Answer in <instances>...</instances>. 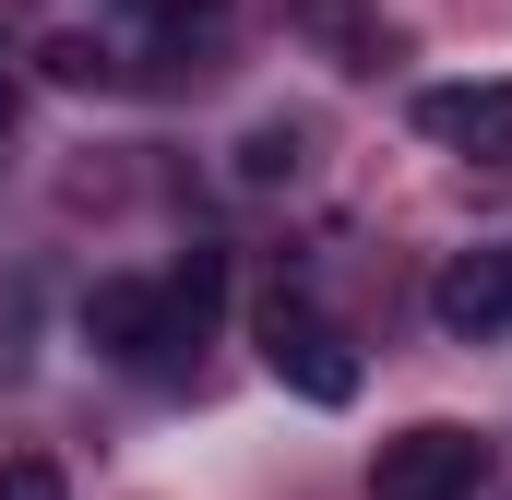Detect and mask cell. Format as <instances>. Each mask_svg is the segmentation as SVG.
<instances>
[{"mask_svg":"<svg viewBox=\"0 0 512 500\" xmlns=\"http://www.w3.org/2000/svg\"><path fill=\"white\" fill-rule=\"evenodd\" d=\"M251 334H262V370L286 381L298 405H358V346H346V334H334L298 286H274V298H262Z\"/></svg>","mask_w":512,"mask_h":500,"instance_id":"1","label":"cell"},{"mask_svg":"<svg viewBox=\"0 0 512 500\" xmlns=\"http://www.w3.org/2000/svg\"><path fill=\"white\" fill-rule=\"evenodd\" d=\"M489 489V441L465 417H417L370 453V500H477Z\"/></svg>","mask_w":512,"mask_h":500,"instance_id":"2","label":"cell"},{"mask_svg":"<svg viewBox=\"0 0 512 500\" xmlns=\"http://www.w3.org/2000/svg\"><path fill=\"white\" fill-rule=\"evenodd\" d=\"M84 346L120 358V370H167V358L191 346V322H179L167 286H143V274H96V286H84Z\"/></svg>","mask_w":512,"mask_h":500,"instance_id":"3","label":"cell"},{"mask_svg":"<svg viewBox=\"0 0 512 500\" xmlns=\"http://www.w3.org/2000/svg\"><path fill=\"white\" fill-rule=\"evenodd\" d=\"M429 322H441L453 346H489V334H512V239L453 250V262H441V286H429Z\"/></svg>","mask_w":512,"mask_h":500,"instance_id":"4","label":"cell"},{"mask_svg":"<svg viewBox=\"0 0 512 500\" xmlns=\"http://www.w3.org/2000/svg\"><path fill=\"white\" fill-rule=\"evenodd\" d=\"M274 24H286L310 60H334V72H382V60H393L382 0H274Z\"/></svg>","mask_w":512,"mask_h":500,"instance_id":"5","label":"cell"},{"mask_svg":"<svg viewBox=\"0 0 512 500\" xmlns=\"http://www.w3.org/2000/svg\"><path fill=\"white\" fill-rule=\"evenodd\" d=\"M417 131L501 167V155H512V84H429V96H417Z\"/></svg>","mask_w":512,"mask_h":500,"instance_id":"6","label":"cell"},{"mask_svg":"<svg viewBox=\"0 0 512 500\" xmlns=\"http://www.w3.org/2000/svg\"><path fill=\"white\" fill-rule=\"evenodd\" d=\"M167 298H179V322H191V346H203L215 310H227V250H191V262L167 274Z\"/></svg>","mask_w":512,"mask_h":500,"instance_id":"7","label":"cell"},{"mask_svg":"<svg viewBox=\"0 0 512 500\" xmlns=\"http://www.w3.org/2000/svg\"><path fill=\"white\" fill-rule=\"evenodd\" d=\"M298 155H310V131H298V120H262L251 143H239V179L274 191V179H298Z\"/></svg>","mask_w":512,"mask_h":500,"instance_id":"8","label":"cell"},{"mask_svg":"<svg viewBox=\"0 0 512 500\" xmlns=\"http://www.w3.org/2000/svg\"><path fill=\"white\" fill-rule=\"evenodd\" d=\"M48 84H120V60L96 36H48Z\"/></svg>","mask_w":512,"mask_h":500,"instance_id":"9","label":"cell"},{"mask_svg":"<svg viewBox=\"0 0 512 500\" xmlns=\"http://www.w3.org/2000/svg\"><path fill=\"white\" fill-rule=\"evenodd\" d=\"M0 500H72V477L48 453H0Z\"/></svg>","mask_w":512,"mask_h":500,"instance_id":"10","label":"cell"},{"mask_svg":"<svg viewBox=\"0 0 512 500\" xmlns=\"http://www.w3.org/2000/svg\"><path fill=\"white\" fill-rule=\"evenodd\" d=\"M143 12L167 24V48H179V36H215V24H227V0H143Z\"/></svg>","mask_w":512,"mask_h":500,"instance_id":"11","label":"cell"},{"mask_svg":"<svg viewBox=\"0 0 512 500\" xmlns=\"http://www.w3.org/2000/svg\"><path fill=\"white\" fill-rule=\"evenodd\" d=\"M0 143H12V84H0Z\"/></svg>","mask_w":512,"mask_h":500,"instance_id":"12","label":"cell"},{"mask_svg":"<svg viewBox=\"0 0 512 500\" xmlns=\"http://www.w3.org/2000/svg\"><path fill=\"white\" fill-rule=\"evenodd\" d=\"M0 36H12V24H0Z\"/></svg>","mask_w":512,"mask_h":500,"instance_id":"13","label":"cell"}]
</instances>
